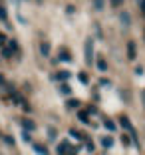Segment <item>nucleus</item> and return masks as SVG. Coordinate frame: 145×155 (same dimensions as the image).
Instances as JSON below:
<instances>
[{
	"label": "nucleus",
	"instance_id": "obj_26",
	"mask_svg": "<svg viewBox=\"0 0 145 155\" xmlns=\"http://www.w3.org/2000/svg\"><path fill=\"white\" fill-rule=\"evenodd\" d=\"M100 86L101 87H109V80H107V78H101V80H100Z\"/></svg>",
	"mask_w": 145,
	"mask_h": 155
},
{
	"label": "nucleus",
	"instance_id": "obj_17",
	"mask_svg": "<svg viewBox=\"0 0 145 155\" xmlns=\"http://www.w3.org/2000/svg\"><path fill=\"white\" fill-rule=\"evenodd\" d=\"M0 54H2V58H6V60H8V58H12V50H10V48H8V46H2V50H0Z\"/></svg>",
	"mask_w": 145,
	"mask_h": 155
},
{
	"label": "nucleus",
	"instance_id": "obj_13",
	"mask_svg": "<svg viewBox=\"0 0 145 155\" xmlns=\"http://www.w3.org/2000/svg\"><path fill=\"white\" fill-rule=\"evenodd\" d=\"M119 20H121V24H123L125 28L131 24V18H129V14H127V12H121V14H119Z\"/></svg>",
	"mask_w": 145,
	"mask_h": 155
},
{
	"label": "nucleus",
	"instance_id": "obj_27",
	"mask_svg": "<svg viewBox=\"0 0 145 155\" xmlns=\"http://www.w3.org/2000/svg\"><path fill=\"white\" fill-rule=\"evenodd\" d=\"M87 115H97V110H95L94 105H90V107H87Z\"/></svg>",
	"mask_w": 145,
	"mask_h": 155
},
{
	"label": "nucleus",
	"instance_id": "obj_4",
	"mask_svg": "<svg viewBox=\"0 0 145 155\" xmlns=\"http://www.w3.org/2000/svg\"><path fill=\"white\" fill-rule=\"evenodd\" d=\"M135 56H137V46H135V42H127V58H129V60H135Z\"/></svg>",
	"mask_w": 145,
	"mask_h": 155
},
{
	"label": "nucleus",
	"instance_id": "obj_30",
	"mask_svg": "<svg viewBox=\"0 0 145 155\" xmlns=\"http://www.w3.org/2000/svg\"><path fill=\"white\" fill-rule=\"evenodd\" d=\"M4 42H6V34L0 32V46H4Z\"/></svg>",
	"mask_w": 145,
	"mask_h": 155
},
{
	"label": "nucleus",
	"instance_id": "obj_29",
	"mask_svg": "<svg viewBox=\"0 0 145 155\" xmlns=\"http://www.w3.org/2000/svg\"><path fill=\"white\" fill-rule=\"evenodd\" d=\"M86 149L90 151V153H94V143H91V141H87V143H86Z\"/></svg>",
	"mask_w": 145,
	"mask_h": 155
},
{
	"label": "nucleus",
	"instance_id": "obj_12",
	"mask_svg": "<svg viewBox=\"0 0 145 155\" xmlns=\"http://www.w3.org/2000/svg\"><path fill=\"white\" fill-rule=\"evenodd\" d=\"M77 80H80V84H82V86H87V84H90V76H87L86 72H80V74H77Z\"/></svg>",
	"mask_w": 145,
	"mask_h": 155
},
{
	"label": "nucleus",
	"instance_id": "obj_23",
	"mask_svg": "<svg viewBox=\"0 0 145 155\" xmlns=\"http://www.w3.org/2000/svg\"><path fill=\"white\" fill-rule=\"evenodd\" d=\"M94 8L95 10H104V0H94Z\"/></svg>",
	"mask_w": 145,
	"mask_h": 155
},
{
	"label": "nucleus",
	"instance_id": "obj_24",
	"mask_svg": "<svg viewBox=\"0 0 145 155\" xmlns=\"http://www.w3.org/2000/svg\"><path fill=\"white\" fill-rule=\"evenodd\" d=\"M2 141H6V143H8L10 147H14V139H12L10 135H2Z\"/></svg>",
	"mask_w": 145,
	"mask_h": 155
},
{
	"label": "nucleus",
	"instance_id": "obj_14",
	"mask_svg": "<svg viewBox=\"0 0 145 155\" xmlns=\"http://www.w3.org/2000/svg\"><path fill=\"white\" fill-rule=\"evenodd\" d=\"M100 141H101V145H104L105 149H111V147H114V139H111V137H101Z\"/></svg>",
	"mask_w": 145,
	"mask_h": 155
},
{
	"label": "nucleus",
	"instance_id": "obj_8",
	"mask_svg": "<svg viewBox=\"0 0 145 155\" xmlns=\"http://www.w3.org/2000/svg\"><path fill=\"white\" fill-rule=\"evenodd\" d=\"M70 145H72L70 141H60L58 143V155H66L68 149H70Z\"/></svg>",
	"mask_w": 145,
	"mask_h": 155
},
{
	"label": "nucleus",
	"instance_id": "obj_15",
	"mask_svg": "<svg viewBox=\"0 0 145 155\" xmlns=\"http://www.w3.org/2000/svg\"><path fill=\"white\" fill-rule=\"evenodd\" d=\"M77 119L82 123H86V125H90V115H87L86 111H77Z\"/></svg>",
	"mask_w": 145,
	"mask_h": 155
},
{
	"label": "nucleus",
	"instance_id": "obj_2",
	"mask_svg": "<svg viewBox=\"0 0 145 155\" xmlns=\"http://www.w3.org/2000/svg\"><path fill=\"white\" fill-rule=\"evenodd\" d=\"M70 76H72V74L68 72V70H62V72H58V74H54V76H52V80H54V82H68L70 80Z\"/></svg>",
	"mask_w": 145,
	"mask_h": 155
},
{
	"label": "nucleus",
	"instance_id": "obj_1",
	"mask_svg": "<svg viewBox=\"0 0 145 155\" xmlns=\"http://www.w3.org/2000/svg\"><path fill=\"white\" fill-rule=\"evenodd\" d=\"M86 60H87V64L94 62V40L91 38L86 40Z\"/></svg>",
	"mask_w": 145,
	"mask_h": 155
},
{
	"label": "nucleus",
	"instance_id": "obj_35",
	"mask_svg": "<svg viewBox=\"0 0 145 155\" xmlns=\"http://www.w3.org/2000/svg\"><path fill=\"white\" fill-rule=\"evenodd\" d=\"M36 2H42V0H36Z\"/></svg>",
	"mask_w": 145,
	"mask_h": 155
},
{
	"label": "nucleus",
	"instance_id": "obj_34",
	"mask_svg": "<svg viewBox=\"0 0 145 155\" xmlns=\"http://www.w3.org/2000/svg\"><path fill=\"white\" fill-rule=\"evenodd\" d=\"M141 101H143V105H145V90L141 91Z\"/></svg>",
	"mask_w": 145,
	"mask_h": 155
},
{
	"label": "nucleus",
	"instance_id": "obj_16",
	"mask_svg": "<svg viewBox=\"0 0 145 155\" xmlns=\"http://www.w3.org/2000/svg\"><path fill=\"white\" fill-rule=\"evenodd\" d=\"M0 20H2V22L8 20V10H6V6L2 4V2H0Z\"/></svg>",
	"mask_w": 145,
	"mask_h": 155
},
{
	"label": "nucleus",
	"instance_id": "obj_9",
	"mask_svg": "<svg viewBox=\"0 0 145 155\" xmlns=\"http://www.w3.org/2000/svg\"><path fill=\"white\" fill-rule=\"evenodd\" d=\"M32 149H34V153H38V155H48V149H46L44 145H40V143H32Z\"/></svg>",
	"mask_w": 145,
	"mask_h": 155
},
{
	"label": "nucleus",
	"instance_id": "obj_22",
	"mask_svg": "<svg viewBox=\"0 0 145 155\" xmlns=\"http://www.w3.org/2000/svg\"><path fill=\"white\" fill-rule=\"evenodd\" d=\"M66 107H80V101L77 100H68L66 101Z\"/></svg>",
	"mask_w": 145,
	"mask_h": 155
},
{
	"label": "nucleus",
	"instance_id": "obj_32",
	"mask_svg": "<svg viewBox=\"0 0 145 155\" xmlns=\"http://www.w3.org/2000/svg\"><path fill=\"white\" fill-rule=\"evenodd\" d=\"M4 84H6V80H4V76L0 74V87H4Z\"/></svg>",
	"mask_w": 145,
	"mask_h": 155
},
{
	"label": "nucleus",
	"instance_id": "obj_28",
	"mask_svg": "<svg viewBox=\"0 0 145 155\" xmlns=\"http://www.w3.org/2000/svg\"><path fill=\"white\" fill-rule=\"evenodd\" d=\"M109 4L115 8V6H121V4H123V0H109Z\"/></svg>",
	"mask_w": 145,
	"mask_h": 155
},
{
	"label": "nucleus",
	"instance_id": "obj_20",
	"mask_svg": "<svg viewBox=\"0 0 145 155\" xmlns=\"http://www.w3.org/2000/svg\"><path fill=\"white\" fill-rule=\"evenodd\" d=\"M8 48L12 50V54H18V42H16V40H10L8 42Z\"/></svg>",
	"mask_w": 145,
	"mask_h": 155
},
{
	"label": "nucleus",
	"instance_id": "obj_5",
	"mask_svg": "<svg viewBox=\"0 0 145 155\" xmlns=\"http://www.w3.org/2000/svg\"><path fill=\"white\" fill-rule=\"evenodd\" d=\"M119 125H121L127 133L133 129V125H131V121H129V117H127V115H121V117H119Z\"/></svg>",
	"mask_w": 145,
	"mask_h": 155
},
{
	"label": "nucleus",
	"instance_id": "obj_19",
	"mask_svg": "<svg viewBox=\"0 0 145 155\" xmlns=\"http://www.w3.org/2000/svg\"><path fill=\"white\" fill-rule=\"evenodd\" d=\"M70 135L74 137V139H86V135H84V133H80V131H76V129H70Z\"/></svg>",
	"mask_w": 145,
	"mask_h": 155
},
{
	"label": "nucleus",
	"instance_id": "obj_21",
	"mask_svg": "<svg viewBox=\"0 0 145 155\" xmlns=\"http://www.w3.org/2000/svg\"><path fill=\"white\" fill-rule=\"evenodd\" d=\"M56 137H58V131H56L54 127H48V139H52V141H54Z\"/></svg>",
	"mask_w": 145,
	"mask_h": 155
},
{
	"label": "nucleus",
	"instance_id": "obj_31",
	"mask_svg": "<svg viewBox=\"0 0 145 155\" xmlns=\"http://www.w3.org/2000/svg\"><path fill=\"white\" fill-rule=\"evenodd\" d=\"M143 72H145V70L141 68V66H137V68H135V74H137V76H141V74H143Z\"/></svg>",
	"mask_w": 145,
	"mask_h": 155
},
{
	"label": "nucleus",
	"instance_id": "obj_7",
	"mask_svg": "<svg viewBox=\"0 0 145 155\" xmlns=\"http://www.w3.org/2000/svg\"><path fill=\"white\" fill-rule=\"evenodd\" d=\"M58 62H72V54H70L66 48L60 50V56H58Z\"/></svg>",
	"mask_w": 145,
	"mask_h": 155
},
{
	"label": "nucleus",
	"instance_id": "obj_6",
	"mask_svg": "<svg viewBox=\"0 0 145 155\" xmlns=\"http://www.w3.org/2000/svg\"><path fill=\"white\" fill-rule=\"evenodd\" d=\"M101 123H104V127L107 129V131H115V129H117V123L111 121L109 117H104V119H101Z\"/></svg>",
	"mask_w": 145,
	"mask_h": 155
},
{
	"label": "nucleus",
	"instance_id": "obj_11",
	"mask_svg": "<svg viewBox=\"0 0 145 155\" xmlns=\"http://www.w3.org/2000/svg\"><path fill=\"white\" fill-rule=\"evenodd\" d=\"M40 54L46 56V58L50 56V44H48V42H42V44H40Z\"/></svg>",
	"mask_w": 145,
	"mask_h": 155
},
{
	"label": "nucleus",
	"instance_id": "obj_25",
	"mask_svg": "<svg viewBox=\"0 0 145 155\" xmlns=\"http://www.w3.org/2000/svg\"><path fill=\"white\" fill-rule=\"evenodd\" d=\"M121 143H123L125 147H131V139H129L127 135H123V137H121Z\"/></svg>",
	"mask_w": 145,
	"mask_h": 155
},
{
	"label": "nucleus",
	"instance_id": "obj_10",
	"mask_svg": "<svg viewBox=\"0 0 145 155\" xmlns=\"http://www.w3.org/2000/svg\"><path fill=\"white\" fill-rule=\"evenodd\" d=\"M95 68L100 70V72H105V70H107V62H105V60L100 56V58L95 60Z\"/></svg>",
	"mask_w": 145,
	"mask_h": 155
},
{
	"label": "nucleus",
	"instance_id": "obj_3",
	"mask_svg": "<svg viewBox=\"0 0 145 155\" xmlns=\"http://www.w3.org/2000/svg\"><path fill=\"white\" fill-rule=\"evenodd\" d=\"M20 125H22L26 131H34V129H36V123L32 121V119H28V117H20Z\"/></svg>",
	"mask_w": 145,
	"mask_h": 155
},
{
	"label": "nucleus",
	"instance_id": "obj_33",
	"mask_svg": "<svg viewBox=\"0 0 145 155\" xmlns=\"http://www.w3.org/2000/svg\"><path fill=\"white\" fill-rule=\"evenodd\" d=\"M22 139H24V141H30V135H28V131L22 133Z\"/></svg>",
	"mask_w": 145,
	"mask_h": 155
},
{
	"label": "nucleus",
	"instance_id": "obj_18",
	"mask_svg": "<svg viewBox=\"0 0 145 155\" xmlns=\"http://www.w3.org/2000/svg\"><path fill=\"white\" fill-rule=\"evenodd\" d=\"M60 91H62L64 96H70V94H72V87H70L66 82H62V86H60Z\"/></svg>",
	"mask_w": 145,
	"mask_h": 155
}]
</instances>
